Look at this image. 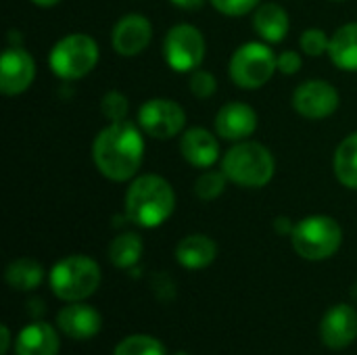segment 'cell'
<instances>
[{"mask_svg": "<svg viewBox=\"0 0 357 355\" xmlns=\"http://www.w3.org/2000/svg\"><path fill=\"white\" fill-rule=\"evenodd\" d=\"M144 132L132 121H113L92 142V161L111 182H130L144 161Z\"/></svg>", "mask_w": 357, "mask_h": 355, "instance_id": "6da1fadb", "label": "cell"}, {"mask_svg": "<svg viewBox=\"0 0 357 355\" xmlns=\"http://www.w3.org/2000/svg\"><path fill=\"white\" fill-rule=\"evenodd\" d=\"M176 209V192L174 186L157 174L136 176L123 201L126 218L140 228H159L165 224Z\"/></svg>", "mask_w": 357, "mask_h": 355, "instance_id": "7a4b0ae2", "label": "cell"}, {"mask_svg": "<svg viewBox=\"0 0 357 355\" xmlns=\"http://www.w3.org/2000/svg\"><path fill=\"white\" fill-rule=\"evenodd\" d=\"M222 172L241 188H264L276 174V159L272 151L255 140L234 142L222 157Z\"/></svg>", "mask_w": 357, "mask_h": 355, "instance_id": "3957f363", "label": "cell"}, {"mask_svg": "<svg viewBox=\"0 0 357 355\" xmlns=\"http://www.w3.org/2000/svg\"><path fill=\"white\" fill-rule=\"evenodd\" d=\"M291 243L299 257L307 262H324L341 249L343 228L335 218L314 213L295 224Z\"/></svg>", "mask_w": 357, "mask_h": 355, "instance_id": "277c9868", "label": "cell"}, {"mask_svg": "<svg viewBox=\"0 0 357 355\" xmlns=\"http://www.w3.org/2000/svg\"><path fill=\"white\" fill-rule=\"evenodd\" d=\"M100 50L90 33L73 31L63 36L48 54L50 71L63 82H77L98 65Z\"/></svg>", "mask_w": 357, "mask_h": 355, "instance_id": "5b68a950", "label": "cell"}, {"mask_svg": "<svg viewBox=\"0 0 357 355\" xmlns=\"http://www.w3.org/2000/svg\"><path fill=\"white\" fill-rule=\"evenodd\" d=\"M48 282L59 299L69 303L84 301L100 287V268L88 255H69L52 266Z\"/></svg>", "mask_w": 357, "mask_h": 355, "instance_id": "8992f818", "label": "cell"}, {"mask_svg": "<svg viewBox=\"0 0 357 355\" xmlns=\"http://www.w3.org/2000/svg\"><path fill=\"white\" fill-rule=\"evenodd\" d=\"M276 71V54L268 42H245L232 52L228 63L230 80L243 90H259Z\"/></svg>", "mask_w": 357, "mask_h": 355, "instance_id": "52a82bcc", "label": "cell"}, {"mask_svg": "<svg viewBox=\"0 0 357 355\" xmlns=\"http://www.w3.org/2000/svg\"><path fill=\"white\" fill-rule=\"evenodd\" d=\"M207 44L199 27L178 23L167 29L163 38V59L176 73H192L205 61Z\"/></svg>", "mask_w": 357, "mask_h": 355, "instance_id": "ba28073f", "label": "cell"}, {"mask_svg": "<svg viewBox=\"0 0 357 355\" xmlns=\"http://www.w3.org/2000/svg\"><path fill=\"white\" fill-rule=\"evenodd\" d=\"M138 126L155 140H169L184 132L186 111L174 98H149L138 109Z\"/></svg>", "mask_w": 357, "mask_h": 355, "instance_id": "9c48e42d", "label": "cell"}, {"mask_svg": "<svg viewBox=\"0 0 357 355\" xmlns=\"http://www.w3.org/2000/svg\"><path fill=\"white\" fill-rule=\"evenodd\" d=\"M339 105L341 94L326 80H305L293 92V109L310 121L331 117L333 113H337Z\"/></svg>", "mask_w": 357, "mask_h": 355, "instance_id": "30bf717a", "label": "cell"}, {"mask_svg": "<svg viewBox=\"0 0 357 355\" xmlns=\"http://www.w3.org/2000/svg\"><path fill=\"white\" fill-rule=\"evenodd\" d=\"M153 40V23L142 13L123 15L111 29V46L119 56L142 54Z\"/></svg>", "mask_w": 357, "mask_h": 355, "instance_id": "8fae6325", "label": "cell"}, {"mask_svg": "<svg viewBox=\"0 0 357 355\" xmlns=\"http://www.w3.org/2000/svg\"><path fill=\"white\" fill-rule=\"evenodd\" d=\"M36 80V61L23 46H8L0 59V92L19 96Z\"/></svg>", "mask_w": 357, "mask_h": 355, "instance_id": "7c38bea8", "label": "cell"}, {"mask_svg": "<svg viewBox=\"0 0 357 355\" xmlns=\"http://www.w3.org/2000/svg\"><path fill=\"white\" fill-rule=\"evenodd\" d=\"M213 128L222 140L228 142L249 140L257 130V111L243 100H230L218 109Z\"/></svg>", "mask_w": 357, "mask_h": 355, "instance_id": "4fadbf2b", "label": "cell"}, {"mask_svg": "<svg viewBox=\"0 0 357 355\" xmlns=\"http://www.w3.org/2000/svg\"><path fill=\"white\" fill-rule=\"evenodd\" d=\"M180 155L182 159L197 167V169H209L220 159V140L218 134L209 132L207 128H188L180 134Z\"/></svg>", "mask_w": 357, "mask_h": 355, "instance_id": "5bb4252c", "label": "cell"}, {"mask_svg": "<svg viewBox=\"0 0 357 355\" xmlns=\"http://www.w3.org/2000/svg\"><path fill=\"white\" fill-rule=\"evenodd\" d=\"M357 337V312L347 305H333L320 324V339L328 349H345Z\"/></svg>", "mask_w": 357, "mask_h": 355, "instance_id": "9a60e30c", "label": "cell"}, {"mask_svg": "<svg viewBox=\"0 0 357 355\" xmlns=\"http://www.w3.org/2000/svg\"><path fill=\"white\" fill-rule=\"evenodd\" d=\"M56 324H59L61 333L67 335L69 339L84 341V339H92L94 335H98V331L102 326V318L92 305L75 301L59 312Z\"/></svg>", "mask_w": 357, "mask_h": 355, "instance_id": "2e32d148", "label": "cell"}, {"mask_svg": "<svg viewBox=\"0 0 357 355\" xmlns=\"http://www.w3.org/2000/svg\"><path fill=\"white\" fill-rule=\"evenodd\" d=\"M253 29L268 44H278L291 29V19L284 6L278 2H261L253 10Z\"/></svg>", "mask_w": 357, "mask_h": 355, "instance_id": "e0dca14e", "label": "cell"}, {"mask_svg": "<svg viewBox=\"0 0 357 355\" xmlns=\"http://www.w3.org/2000/svg\"><path fill=\"white\" fill-rule=\"evenodd\" d=\"M61 347L56 331L46 322H33L21 328L15 341V355H56Z\"/></svg>", "mask_w": 357, "mask_h": 355, "instance_id": "ac0fdd59", "label": "cell"}, {"mask_svg": "<svg viewBox=\"0 0 357 355\" xmlns=\"http://www.w3.org/2000/svg\"><path fill=\"white\" fill-rule=\"evenodd\" d=\"M218 257V243L207 234H188L176 247V262L186 270L209 268Z\"/></svg>", "mask_w": 357, "mask_h": 355, "instance_id": "d6986e66", "label": "cell"}, {"mask_svg": "<svg viewBox=\"0 0 357 355\" xmlns=\"http://www.w3.org/2000/svg\"><path fill=\"white\" fill-rule=\"evenodd\" d=\"M328 59L337 69L357 73V21L341 25L331 36Z\"/></svg>", "mask_w": 357, "mask_h": 355, "instance_id": "ffe728a7", "label": "cell"}, {"mask_svg": "<svg viewBox=\"0 0 357 355\" xmlns=\"http://www.w3.org/2000/svg\"><path fill=\"white\" fill-rule=\"evenodd\" d=\"M4 280L10 289L15 291H33L42 285L44 280V268L40 262L31 257H19L10 262L4 270Z\"/></svg>", "mask_w": 357, "mask_h": 355, "instance_id": "44dd1931", "label": "cell"}, {"mask_svg": "<svg viewBox=\"0 0 357 355\" xmlns=\"http://www.w3.org/2000/svg\"><path fill=\"white\" fill-rule=\"evenodd\" d=\"M333 169L345 188L357 190V132H351L339 142L333 157Z\"/></svg>", "mask_w": 357, "mask_h": 355, "instance_id": "7402d4cb", "label": "cell"}, {"mask_svg": "<svg viewBox=\"0 0 357 355\" xmlns=\"http://www.w3.org/2000/svg\"><path fill=\"white\" fill-rule=\"evenodd\" d=\"M144 253V243L136 232H121L109 245V259L119 270L134 268Z\"/></svg>", "mask_w": 357, "mask_h": 355, "instance_id": "603a6c76", "label": "cell"}, {"mask_svg": "<svg viewBox=\"0 0 357 355\" xmlns=\"http://www.w3.org/2000/svg\"><path fill=\"white\" fill-rule=\"evenodd\" d=\"M228 176L222 172V167L220 169H205V172H201L199 174V178L195 180V195H197V199H201V201H215V199H220L224 192H226V188H228Z\"/></svg>", "mask_w": 357, "mask_h": 355, "instance_id": "cb8c5ba5", "label": "cell"}, {"mask_svg": "<svg viewBox=\"0 0 357 355\" xmlns=\"http://www.w3.org/2000/svg\"><path fill=\"white\" fill-rule=\"evenodd\" d=\"M113 355H165V347L155 337L132 335L115 347Z\"/></svg>", "mask_w": 357, "mask_h": 355, "instance_id": "d4e9b609", "label": "cell"}, {"mask_svg": "<svg viewBox=\"0 0 357 355\" xmlns=\"http://www.w3.org/2000/svg\"><path fill=\"white\" fill-rule=\"evenodd\" d=\"M100 113L105 115V119L109 123L113 121H126L128 113H130V100L123 92L119 90H109L102 98H100Z\"/></svg>", "mask_w": 357, "mask_h": 355, "instance_id": "484cf974", "label": "cell"}, {"mask_svg": "<svg viewBox=\"0 0 357 355\" xmlns=\"http://www.w3.org/2000/svg\"><path fill=\"white\" fill-rule=\"evenodd\" d=\"M299 46L307 56H322V54H328L331 36L320 27H310L301 33Z\"/></svg>", "mask_w": 357, "mask_h": 355, "instance_id": "4316f807", "label": "cell"}, {"mask_svg": "<svg viewBox=\"0 0 357 355\" xmlns=\"http://www.w3.org/2000/svg\"><path fill=\"white\" fill-rule=\"evenodd\" d=\"M188 90H190V94L195 98H201V100L211 98L215 94V90H218V80H215V75L211 71L199 67L188 77Z\"/></svg>", "mask_w": 357, "mask_h": 355, "instance_id": "83f0119b", "label": "cell"}, {"mask_svg": "<svg viewBox=\"0 0 357 355\" xmlns=\"http://www.w3.org/2000/svg\"><path fill=\"white\" fill-rule=\"evenodd\" d=\"M215 10L226 17H243L259 6L261 0H209Z\"/></svg>", "mask_w": 357, "mask_h": 355, "instance_id": "f1b7e54d", "label": "cell"}, {"mask_svg": "<svg viewBox=\"0 0 357 355\" xmlns=\"http://www.w3.org/2000/svg\"><path fill=\"white\" fill-rule=\"evenodd\" d=\"M276 65L278 71L284 75H295L301 67H303V59L297 50H282L280 54H276Z\"/></svg>", "mask_w": 357, "mask_h": 355, "instance_id": "f546056e", "label": "cell"}, {"mask_svg": "<svg viewBox=\"0 0 357 355\" xmlns=\"http://www.w3.org/2000/svg\"><path fill=\"white\" fill-rule=\"evenodd\" d=\"M293 228H295V224H293L291 218H287V216H280V218L274 220V230H276L280 236H291V234H293Z\"/></svg>", "mask_w": 357, "mask_h": 355, "instance_id": "4dcf8cb0", "label": "cell"}, {"mask_svg": "<svg viewBox=\"0 0 357 355\" xmlns=\"http://www.w3.org/2000/svg\"><path fill=\"white\" fill-rule=\"evenodd\" d=\"M176 8H182V10H199V8H203V4L205 2H209V0H169Z\"/></svg>", "mask_w": 357, "mask_h": 355, "instance_id": "1f68e13d", "label": "cell"}, {"mask_svg": "<svg viewBox=\"0 0 357 355\" xmlns=\"http://www.w3.org/2000/svg\"><path fill=\"white\" fill-rule=\"evenodd\" d=\"M0 335H2L0 355H6L8 354V347H10V331H8V326H0Z\"/></svg>", "mask_w": 357, "mask_h": 355, "instance_id": "d6a6232c", "label": "cell"}, {"mask_svg": "<svg viewBox=\"0 0 357 355\" xmlns=\"http://www.w3.org/2000/svg\"><path fill=\"white\" fill-rule=\"evenodd\" d=\"M29 2H33V4L40 6V8H52V6H56L61 0H29Z\"/></svg>", "mask_w": 357, "mask_h": 355, "instance_id": "836d02e7", "label": "cell"}, {"mask_svg": "<svg viewBox=\"0 0 357 355\" xmlns=\"http://www.w3.org/2000/svg\"><path fill=\"white\" fill-rule=\"evenodd\" d=\"M8 40H10V46H21V33L19 31H15V29H10L8 31Z\"/></svg>", "mask_w": 357, "mask_h": 355, "instance_id": "e575fe53", "label": "cell"}, {"mask_svg": "<svg viewBox=\"0 0 357 355\" xmlns=\"http://www.w3.org/2000/svg\"><path fill=\"white\" fill-rule=\"evenodd\" d=\"M174 355H188V354H184V352H178V354H174Z\"/></svg>", "mask_w": 357, "mask_h": 355, "instance_id": "d590c367", "label": "cell"}, {"mask_svg": "<svg viewBox=\"0 0 357 355\" xmlns=\"http://www.w3.org/2000/svg\"><path fill=\"white\" fill-rule=\"evenodd\" d=\"M333 2H345V0H333Z\"/></svg>", "mask_w": 357, "mask_h": 355, "instance_id": "8d00e7d4", "label": "cell"}]
</instances>
